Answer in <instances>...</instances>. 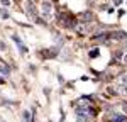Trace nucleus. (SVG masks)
I'll list each match as a JSON object with an SVG mask.
<instances>
[{
    "label": "nucleus",
    "mask_w": 127,
    "mask_h": 122,
    "mask_svg": "<svg viewBox=\"0 0 127 122\" xmlns=\"http://www.w3.org/2000/svg\"><path fill=\"white\" fill-rule=\"evenodd\" d=\"M97 54H98L97 49H95V51H90V56H97Z\"/></svg>",
    "instance_id": "nucleus-7"
},
{
    "label": "nucleus",
    "mask_w": 127,
    "mask_h": 122,
    "mask_svg": "<svg viewBox=\"0 0 127 122\" xmlns=\"http://www.w3.org/2000/svg\"><path fill=\"white\" fill-rule=\"evenodd\" d=\"M126 121V115H122V114H112V117H110V122H124Z\"/></svg>",
    "instance_id": "nucleus-2"
},
{
    "label": "nucleus",
    "mask_w": 127,
    "mask_h": 122,
    "mask_svg": "<svg viewBox=\"0 0 127 122\" xmlns=\"http://www.w3.org/2000/svg\"><path fill=\"white\" fill-rule=\"evenodd\" d=\"M92 117H93V112L90 110L88 107H78V110H76V119H78V122H90Z\"/></svg>",
    "instance_id": "nucleus-1"
},
{
    "label": "nucleus",
    "mask_w": 127,
    "mask_h": 122,
    "mask_svg": "<svg viewBox=\"0 0 127 122\" xmlns=\"http://www.w3.org/2000/svg\"><path fill=\"white\" fill-rule=\"evenodd\" d=\"M122 61H124V63H126V64H127V53H126V54H124V56H122Z\"/></svg>",
    "instance_id": "nucleus-8"
},
{
    "label": "nucleus",
    "mask_w": 127,
    "mask_h": 122,
    "mask_svg": "<svg viewBox=\"0 0 127 122\" xmlns=\"http://www.w3.org/2000/svg\"><path fill=\"white\" fill-rule=\"evenodd\" d=\"M0 49H2V51L5 49V44H3V42H2V41H0Z\"/></svg>",
    "instance_id": "nucleus-9"
},
{
    "label": "nucleus",
    "mask_w": 127,
    "mask_h": 122,
    "mask_svg": "<svg viewBox=\"0 0 127 122\" xmlns=\"http://www.w3.org/2000/svg\"><path fill=\"white\" fill-rule=\"evenodd\" d=\"M120 92H122L124 95H127V85H120Z\"/></svg>",
    "instance_id": "nucleus-6"
},
{
    "label": "nucleus",
    "mask_w": 127,
    "mask_h": 122,
    "mask_svg": "<svg viewBox=\"0 0 127 122\" xmlns=\"http://www.w3.org/2000/svg\"><path fill=\"white\" fill-rule=\"evenodd\" d=\"M119 81H120V85H127V75H122Z\"/></svg>",
    "instance_id": "nucleus-4"
},
{
    "label": "nucleus",
    "mask_w": 127,
    "mask_h": 122,
    "mask_svg": "<svg viewBox=\"0 0 127 122\" xmlns=\"http://www.w3.org/2000/svg\"><path fill=\"white\" fill-rule=\"evenodd\" d=\"M49 7H51V3H49V2H44V3H42V10H44V15H49V12H51V9H49Z\"/></svg>",
    "instance_id": "nucleus-3"
},
{
    "label": "nucleus",
    "mask_w": 127,
    "mask_h": 122,
    "mask_svg": "<svg viewBox=\"0 0 127 122\" xmlns=\"http://www.w3.org/2000/svg\"><path fill=\"white\" fill-rule=\"evenodd\" d=\"M24 117H26V121H27V122L32 121V117H31V114H29V112H24Z\"/></svg>",
    "instance_id": "nucleus-5"
}]
</instances>
